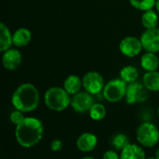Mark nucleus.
I'll list each match as a JSON object with an SVG mask.
<instances>
[{"label":"nucleus","mask_w":159,"mask_h":159,"mask_svg":"<svg viewBox=\"0 0 159 159\" xmlns=\"http://www.w3.org/2000/svg\"><path fill=\"white\" fill-rule=\"evenodd\" d=\"M102 159H120V157L116 151L113 150H108L104 153Z\"/></svg>","instance_id":"nucleus-26"},{"label":"nucleus","mask_w":159,"mask_h":159,"mask_svg":"<svg viewBox=\"0 0 159 159\" xmlns=\"http://www.w3.org/2000/svg\"><path fill=\"white\" fill-rule=\"evenodd\" d=\"M83 86V82L81 78L75 75H69L63 83V89L70 94L75 95L78 93L81 89V87Z\"/></svg>","instance_id":"nucleus-16"},{"label":"nucleus","mask_w":159,"mask_h":159,"mask_svg":"<svg viewBox=\"0 0 159 159\" xmlns=\"http://www.w3.org/2000/svg\"><path fill=\"white\" fill-rule=\"evenodd\" d=\"M13 45L12 34L9 29L3 23H0V51L5 52Z\"/></svg>","instance_id":"nucleus-17"},{"label":"nucleus","mask_w":159,"mask_h":159,"mask_svg":"<svg viewBox=\"0 0 159 159\" xmlns=\"http://www.w3.org/2000/svg\"><path fill=\"white\" fill-rule=\"evenodd\" d=\"M148 99V89L143 83L134 82L129 84L126 93V102L129 104H136L145 102Z\"/></svg>","instance_id":"nucleus-6"},{"label":"nucleus","mask_w":159,"mask_h":159,"mask_svg":"<svg viewBox=\"0 0 159 159\" xmlns=\"http://www.w3.org/2000/svg\"><path fill=\"white\" fill-rule=\"evenodd\" d=\"M62 145H63L62 144V142L60 141V140H58V139H56V140L52 141V143L50 144V148H51V150L53 152H58V151H60V150L62 149Z\"/></svg>","instance_id":"nucleus-25"},{"label":"nucleus","mask_w":159,"mask_h":159,"mask_svg":"<svg viewBox=\"0 0 159 159\" xmlns=\"http://www.w3.org/2000/svg\"><path fill=\"white\" fill-rule=\"evenodd\" d=\"M137 140L144 147H153L159 141V130L152 123L145 122L137 129Z\"/></svg>","instance_id":"nucleus-4"},{"label":"nucleus","mask_w":159,"mask_h":159,"mask_svg":"<svg viewBox=\"0 0 159 159\" xmlns=\"http://www.w3.org/2000/svg\"><path fill=\"white\" fill-rule=\"evenodd\" d=\"M129 3L136 9L147 11L156 7L157 0H129Z\"/></svg>","instance_id":"nucleus-23"},{"label":"nucleus","mask_w":159,"mask_h":159,"mask_svg":"<svg viewBox=\"0 0 159 159\" xmlns=\"http://www.w3.org/2000/svg\"><path fill=\"white\" fill-rule=\"evenodd\" d=\"M156 7H157V10L159 13V0H157V4H156Z\"/></svg>","instance_id":"nucleus-27"},{"label":"nucleus","mask_w":159,"mask_h":159,"mask_svg":"<svg viewBox=\"0 0 159 159\" xmlns=\"http://www.w3.org/2000/svg\"><path fill=\"white\" fill-rule=\"evenodd\" d=\"M24 119H25V117H24L23 113H22L21 111L15 110V111H13V112L11 113V115H10V121H11L14 125H16V126L20 125Z\"/></svg>","instance_id":"nucleus-24"},{"label":"nucleus","mask_w":159,"mask_h":159,"mask_svg":"<svg viewBox=\"0 0 159 159\" xmlns=\"http://www.w3.org/2000/svg\"><path fill=\"white\" fill-rule=\"evenodd\" d=\"M142 23L143 27L146 29H153L157 26L158 23V16L156 11L153 9L144 11L142 16Z\"/></svg>","instance_id":"nucleus-20"},{"label":"nucleus","mask_w":159,"mask_h":159,"mask_svg":"<svg viewBox=\"0 0 159 159\" xmlns=\"http://www.w3.org/2000/svg\"><path fill=\"white\" fill-rule=\"evenodd\" d=\"M94 104V99L92 94L88 91H79L78 93L73 95L71 98V106L73 110L76 113H86L89 112L90 108Z\"/></svg>","instance_id":"nucleus-8"},{"label":"nucleus","mask_w":159,"mask_h":159,"mask_svg":"<svg viewBox=\"0 0 159 159\" xmlns=\"http://www.w3.org/2000/svg\"><path fill=\"white\" fill-rule=\"evenodd\" d=\"M141 65L147 72L157 71L159 66V58L154 52H146L142 57Z\"/></svg>","instance_id":"nucleus-15"},{"label":"nucleus","mask_w":159,"mask_h":159,"mask_svg":"<svg viewBox=\"0 0 159 159\" xmlns=\"http://www.w3.org/2000/svg\"><path fill=\"white\" fill-rule=\"evenodd\" d=\"M143 83L150 91H159V73L157 71L147 72L143 78Z\"/></svg>","instance_id":"nucleus-18"},{"label":"nucleus","mask_w":159,"mask_h":159,"mask_svg":"<svg viewBox=\"0 0 159 159\" xmlns=\"http://www.w3.org/2000/svg\"><path fill=\"white\" fill-rule=\"evenodd\" d=\"M89 116L96 121L102 120L106 116L105 106L102 103H94L89 110Z\"/></svg>","instance_id":"nucleus-22"},{"label":"nucleus","mask_w":159,"mask_h":159,"mask_svg":"<svg viewBox=\"0 0 159 159\" xmlns=\"http://www.w3.org/2000/svg\"><path fill=\"white\" fill-rule=\"evenodd\" d=\"M156 158L159 159V149L157 151V153H156Z\"/></svg>","instance_id":"nucleus-28"},{"label":"nucleus","mask_w":159,"mask_h":159,"mask_svg":"<svg viewBox=\"0 0 159 159\" xmlns=\"http://www.w3.org/2000/svg\"><path fill=\"white\" fill-rule=\"evenodd\" d=\"M130 144L129 139L127 135L123 133H118L115 135L112 139V145L117 151H123L127 146Z\"/></svg>","instance_id":"nucleus-21"},{"label":"nucleus","mask_w":159,"mask_h":159,"mask_svg":"<svg viewBox=\"0 0 159 159\" xmlns=\"http://www.w3.org/2000/svg\"><path fill=\"white\" fill-rule=\"evenodd\" d=\"M22 61L20 52L15 48H9L5 51L2 57V62L7 70L14 71L19 68Z\"/></svg>","instance_id":"nucleus-11"},{"label":"nucleus","mask_w":159,"mask_h":159,"mask_svg":"<svg viewBox=\"0 0 159 159\" xmlns=\"http://www.w3.org/2000/svg\"><path fill=\"white\" fill-rule=\"evenodd\" d=\"M82 82H83V87L86 89V91H88L89 93L92 95L98 94L101 91H102L105 86L103 77L102 76V75L94 71L87 73L84 75Z\"/></svg>","instance_id":"nucleus-7"},{"label":"nucleus","mask_w":159,"mask_h":159,"mask_svg":"<svg viewBox=\"0 0 159 159\" xmlns=\"http://www.w3.org/2000/svg\"><path fill=\"white\" fill-rule=\"evenodd\" d=\"M81 159H95L94 157H83V158Z\"/></svg>","instance_id":"nucleus-29"},{"label":"nucleus","mask_w":159,"mask_h":159,"mask_svg":"<svg viewBox=\"0 0 159 159\" xmlns=\"http://www.w3.org/2000/svg\"><path fill=\"white\" fill-rule=\"evenodd\" d=\"M158 116H159V107H158Z\"/></svg>","instance_id":"nucleus-31"},{"label":"nucleus","mask_w":159,"mask_h":159,"mask_svg":"<svg viewBox=\"0 0 159 159\" xmlns=\"http://www.w3.org/2000/svg\"><path fill=\"white\" fill-rule=\"evenodd\" d=\"M45 103L50 110L61 112L71 104V97L64 89L53 87L46 91Z\"/></svg>","instance_id":"nucleus-3"},{"label":"nucleus","mask_w":159,"mask_h":159,"mask_svg":"<svg viewBox=\"0 0 159 159\" xmlns=\"http://www.w3.org/2000/svg\"><path fill=\"white\" fill-rule=\"evenodd\" d=\"M11 102L16 110L22 113L32 112L37 108L39 103L38 89L33 84H22L13 92Z\"/></svg>","instance_id":"nucleus-2"},{"label":"nucleus","mask_w":159,"mask_h":159,"mask_svg":"<svg viewBox=\"0 0 159 159\" xmlns=\"http://www.w3.org/2000/svg\"><path fill=\"white\" fill-rule=\"evenodd\" d=\"M127 88V83L121 78L113 79L104 86L102 94L106 101L110 102H118L126 97Z\"/></svg>","instance_id":"nucleus-5"},{"label":"nucleus","mask_w":159,"mask_h":159,"mask_svg":"<svg viewBox=\"0 0 159 159\" xmlns=\"http://www.w3.org/2000/svg\"><path fill=\"white\" fill-rule=\"evenodd\" d=\"M44 134L43 123L34 117H25V119L17 126L15 136L18 143L24 148H31L36 145Z\"/></svg>","instance_id":"nucleus-1"},{"label":"nucleus","mask_w":159,"mask_h":159,"mask_svg":"<svg viewBox=\"0 0 159 159\" xmlns=\"http://www.w3.org/2000/svg\"><path fill=\"white\" fill-rule=\"evenodd\" d=\"M13 45L16 47H25L27 46L32 39V34L27 28H19L12 34Z\"/></svg>","instance_id":"nucleus-13"},{"label":"nucleus","mask_w":159,"mask_h":159,"mask_svg":"<svg viewBox=\"0 0 159 159\" xmlns=\"http://www.w3.org/2000/svg\"><path fill=\"white\" fill-rule=\"evenodd\" d=\"M146 159H157V158H156V157H155V158H153V157H150V158H146Z\"/></svg>","instance_id":"nucleus-30"},{"label":"nucleus","mask_w":159,"mask_h":159,"mask_svg":"<svg viewBox=\"0 0 159 159\" xmlns=\"http://www.w3.org/2000/svg\"><path fill=\"white\" fill-rule=\"evenodd\" d=\"M98 139L93 133L86 132L81 134L76 141V146L81 152H90L97 146Z\"/></svg>","instance_id":"nucleus-12"},{"label":"nucleus","mask_w":159,"mask_h":159,"mask_svg":"<svg viewBox=\"0 0 159 159\" xmlns=\"http://www.w3.org/2000/svg\"><path fill=\"white\" fill-rule=\"evenodd\" d=\"M120 159H146L143 149L137 144H129L120 155Z\"/></svg>","instance_id":"nucleus-14"},{"label":"nucleus","mask_w":159,"mask_h":159,"mask_svg":"<svg viewBox=\"0 0 159 159\" xmlns=\"http://www.w3.org/2000/svg\"><path fill=\"white\" fill-rule=\"evenodd\" d=\"M143 45L141 39L135 36H127L121 40L119 44V50L123 55L129 58L136 57L142 51Z\"/></svg>","instance_id":"nucleus-10"},{"label":"nucleus","mask_w":159,"mask_h":159,"mask_svg":"<svg viewBox=\"0 0 159 159\" xmlns=\"http://www.w3.org/2000/svg\"><path fill=\"white\" fill-rule=\"evenodd\" d=\"M138 77H139V72L137 68L134 66L128 65L123 67L120 71V78L127 84L136 82Z\"/></svg>","instance_id":"nucleus-19"},{"label":"nucleus","mask_w":159,"mask_h":159,"mask_svg":"<svg viewBox=\"0 0 159 159\" xmlns=\"http://www.w3.org/2000/svg\"><path fill=\"white\" fill-rule=\"evenodd\" d=\"M141 42L143 48L146 52H158L159 51V28L146 29L142 36Z\"/></svg>","instance_id":"nucleus-9"}]
</instances>
